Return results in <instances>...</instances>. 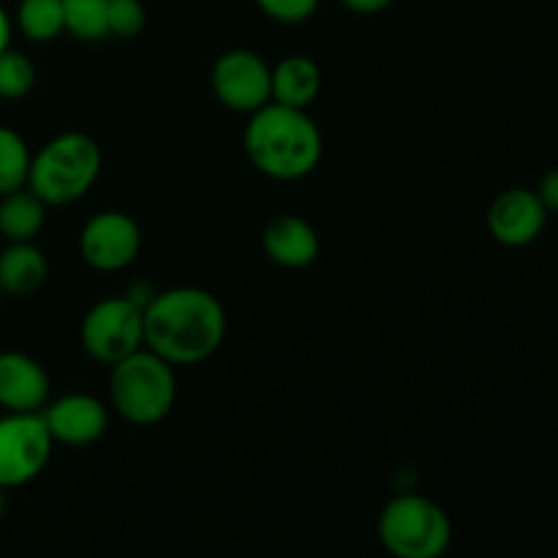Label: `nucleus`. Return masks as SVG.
Listing matches in <instances>:
<instances>
[{"label":"nucleus","mask_w":558,"mask_h":558,"mask_svg":"<svg viewBox=\"0 0 558 558\" xmlns=\"http://www.w3.org/2000/svg\"><path fill=\"white\" fill-rule=\"evenodd\" d=\"M548 210L532 189H507L490 202L488 232L496 243L507 248L532 245L543 234Z\"/></svg>","instance_id":"obj_11"},{"label":"nucleus","mask_w":558,"mask_h":558,"mask_svg":"<svg viewBox=\"0 0 558 558\" xmlns=\"http://www.w3.org/2000/svg\"><path fill=\"white\" fill-rule=\"evenodd\" d=\"M52 447L41 412H5L0 417V488L33 483L47 469Z\"/></svg>","instance_id":"obj_7"},{"label":"nucleus","mask_w":558,"mask_h":558,"mask_svg":"<svg viewBox=\"0 0 558 558\" xmlns=\"http://www.w3.org/2000/svg\"><path fill=\"white\" fill-rule=\"evenodd\" d=\"M31 147L9 125H0V196L9 191L27 185V172H31Z\"/></svg>","instance_id":"obj_18"},{"label":"nucleus","mask_w":558,"mask_h":558,"mask_svg":"<svg viewBox=\"0 0 558 558\" xmlns=\"http://www.w3.org/2000/svg\"><path fill=\"white\" fill-rule=\"evenodd\" d=\"M142 251V229L129 213L101 210L82 227L80 254L98 272H120Z\"/></svg>","instance_id":"obj_9"},{"label":"nucleus","mask_w":558,"mask_h":558,"mask_svg":"<svg viewBox=\"0 0 558 558\" xmlns=\"http://www.w3.org/2000/svg\"><path fill=\"white\" fill-rule=\"evenodd\" d=\"M145 5L142 0H109L107 5V25L109 36L114 38H136L145 31Z\"/></svg>","instance_id":"obj_21"},{"label":"nucleus","mask_w":558,"mask_h":558,"mask_svg":"<svg viewBox=\"0 0 558 558\" xmlns=\"http://www.w3.org/2000/svg\"><path fill=\"white\" fill-rule=\"evenodd\" d=\"M80 341L87 357L109 365L145 347V316L134 298H107L93 305L80 325Z\"/></svg>","instance_id":"obj_6"},{"label":"nucleus","mask_w":558,"mask_h":558,"mask_svg":"<svg viewBox=\"0 0 558 558\" xmlns=\"http://www.w3.org/2000/svg\"><path fill=\"white\" fill-rule=\"evenodd\" d=\"M3 298H5V294H3V292H0V308H3Z\"/></svg>","instance_id":"obj_27"},{"label":"nucleus","mask_w":558,"mask_h":558,"mask_svg":"<svg viewBox=\"0 0 558 558\" xmlns=\"http://www.w3.org/2000/svg\"><path fill=\"white\" fill-rule=\"evenodd\" d=\"M270 65L259 52L229 49L213 63L210 87L218 101L232 112L251 114L272 101Z\"/></svg>","instance_id":"obj_8"},{"label":"nucleus","mask_w":558,"mask_h":558,"mask_svg":"<svg viewBox=\"0 0 558 558\" xmlns=\"http://www.w3.org/2000/svg\"><path fill=\"white\" fill-rule=\"evenodd\" d=\"M47 202L33 194L27 185L0 196V234L9 243L36 240L47 223Z\"/></svg>","instance_id":"obj_16"},{"label":"nucleus","mask_w":558,"mask_h":558,"mask_svg":"<svg viewBox=\"0 0 558 558\" xmlns=\"http://www.w3.org/2000/svg\"><path fill=\"white\" fill-rule=\"evenodd\" d=\"M49 276V262L33 240L9 243L0 251V292L9 298H31L44 287Z\"/></svg>","instance_id":"obj_15"},{"label":"nucleus","mask_w":558,"mask_h":558,"mask_svg":"<svg viewBox=\"0 0 558 558\" xmlns=\"http://www.w3.org/2000/svg\"><path fill=\"white\" fill-rule=\"evenodd\" d=\"M101 147L82 131H65L52 136L31 158L27 189L47 205H71L82 199L101 174Z\"/></svg>","instance_id":"obj_3"},{"label":"nucleus","mask_w":558,"mask_h":558,"mask_svg":"<svg viewBox=\"0 0 558 558\" xmlns=\"http://www.w3.org/2000/svg\"><path fill=\"white\" fill-rule=\"evenodd\" d=\"M36 85V65L25 52L16 49H3L0 52V98H25Z\"/></svg>","instance_id":"obj_20"},{"label":"nucleus","mask_w":558,"mask_h":558,"mask_svg":"<svg viewBox=\"0 0 558 558\" xmlns=\"http://www.w3.org/2000/svg\"><path fill=\"white\" fill-rule=\"evenodd\" d=\"M262 245H265L267 259L283 270H303L314 265L322 248L316 229L300 216L272 218L262 234Z\"/></svg>","instance_id":"obj_13"},{"label":"nucleus","mask_w":558,"mask_h":558,"mask_svg":"<svg viewBox=\"0 0 558 558\" xmlns=\"http://www.w3.org/2000/svg\"><path fill=\"white\" fill-rule=\"evenodd\" d=\"M272 101L283 107L308 109L322 93V69L308 54H287L270 71Z\"/></svg>","instance_id":"obj_14"},{"label":"nucleus","mask_w":558,"mask_h":558,"mask_svg":"<svg viewBox=\"0 0 558 558\" xmlns=\"http://www.w3.org/2000/svg\"><path fill=\"white\" fill-rule=\"evenodd\" d=\"M109 0H63L65 33L80 41H101L109 36L107 25Z\"/></svg>","instance_id":"obj_19"},{"label":"nucleus","mask_w":558,"mask_h":558,"mask_svg":"<svg viewBox=\"0 0 558 558\" xmlns=\"http://www.w3.org/2000/svg\"><path fill=\"white\" fill-rule=\"evenodd\" d=\"M16 27L22 36L36 44L54 41L60 33H65L63 0H20Z\"/></svg>","instance_id":"obj_17"},{"label":"nucleus","mask_w":558,"mask_h":558,"mask_svg":"<svg viewBox=\"0 0 558 558\" xmlns=\"http://www.w3.org/2000/svg\"><path fill=\"white\" fill-rule=\"evenodd\" d=\"M109 401L125 423L142 425V428L161 423L178 401L174 365L142 347L140 352L112 365Z\"/></svg>","instance_id":"obj_4"},{"label":"nucleus","mask_w":558,"mask_h":558,"mask_svg":"<svg viewBox=\"0 0 558 558\" xmlns=\"http://www.w3.org/2000/svg\"><path fill=\"white\" fill-rule=\"evenodd\" d=\"M145 347L169 365H199L221 349L227 338V311L216 294L196 287L156 292L142 308Z\"/></svg>","instance_id":"obj_1"},{"label":"nucleus","mask_w":558,"mask_h":558,"mask_svg":"<svg viewBox=\"0 0 558 558\" xmlns=\"http://www.w3.org/2000/svg\"><path fill=\"white\" fill-rule=\"evenodd\" d=\"M49 403V376L38 360L22 352H0V409L41 412Z\"/></svg>","instance_id":"obj_12"},{"label":"nucleus","mask_w":558,"mask_h":558,"mask_svg":"<svg viewBox=\"0 0 558 558\" xmlns=\"http://www.w3.org/2000/svg\"><path fill=\"white\" fill-rule=\"evenodd\" d=\"M537 196L545 205V210H548V216L550 213L558 216V169H550V172L543 174L537 185Z\"/></svg>","instance_id":"obj_23"},{"label":"nucleus","mask_w":558,"mask_h":558,"mask_svg":"<svg viewBox=\"0 0 558 558\" xmlns=\"http://www.w3.org/2000/svg\"><path fill=\"white\" fill-rule=\"evenodd\" d=\"M270 20L281 22V25H300V22L311 20L319 9V0H254Z\"/></svg>","instance_id":"obj_22"},{"label":"nucleus","mask_w":558,"mask_h":558,"mask_svg":"<svg viewBox=\"0 0 558 558\" xmlns=\"http://www.w3.org/2000/svg\"><path fill=\"white\" fill-rule=\"evenodd\" d=\"M376 532L387 554L398 558H439L452 545L450 515L436 501L417 494L387 501Z\"/></svg>","instance_id":"obj_5"},{"label":"nucleus","mask_w":558,"mask_h":558,"mask_svg":"<svg viewBox=\"0 0 558 558\" xmlns=\"http://www.w3.org/2000/svg\"><path fill=\"white\" fill-rule=\"evenodd\" d=\"M3 512H5V494L3 488H0V521H3Z\"/></svg>","instance_id":"obj_26"},{"label":"nucleus","mask_w":558,"mask_h":558,"mask_svg":"<svg viewBox=\"0 0 558 558\" xmlns=\"http://www.w3.org/2000/svg\"><path fill=\"white\" fill-rule=\"evenodd\" d=\"M41 417L54 445L65 447L96 445L109 428L107 407L101 398L90 396V392H69V396L47 403L41 409Z\"/></svg>","instance_id":"obj_10"},{"label":"nucleus","mask_w":558,"mask_h":558,"mask_svg":"<svg viewBox=\"0 0 558 558\" xmlns=\"http://www.w3.org/2000/svg\"><path fill=\"white\" fill-rule=\"evenodd\" d=\"M11 33H14V22H11L9 11L0 5V52L11 47Z\"/></svg>","instance_id":"obj_25"},{"label":"nucleus","mask_w":558,"mask_h":558,"mask_svg":"<svg viewBox=\"0 0 558 558\" xmlns=\"http://www.w3.org/2000/svg\"><path fill=\"white\" fill-rule=\"evenodd\" d=\"M243 147L256 172L292 183L308 178L319 167L325 140L308 109L270 101L251 112L243 131Z\"/></svg>","instance_id":"obj_2"},{"label":"nucleus","mask_w":558,"mask_h":558,"mask_svg":"<svg viewBox=\"0 0 558 558\" xmlns=\"http://www.w3.org/2000/svg\"><path fill=\"white\" fill-rule=\"evenodd\" d=\"M343 9L354 11V14H379V11L390 9L396 0H338Z\"/></svg>","instance_id":"obj_24"}]
</instances>
